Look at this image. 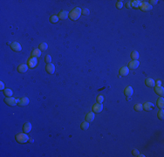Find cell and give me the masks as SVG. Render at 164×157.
Instances as JSON below:
<instances>
[{
	"instance_id": "19",
	"label": "cell",
	"mask_w": 164,
	"mask_h": 157,
	"mask_svg": "<svg viewBox=\"0 0 164 157\" xmlns=\"http://www.w3.org/2000/svg\"><path fill=\"white\" fill-rule=\"evenodd\" d=\"M94 120V112H89V113H86V120L90 122H92L93 120Z\"/></svg>"
},
{
	"instance_id": "6",
	"label": "cell",
	"mask_w": 164,
	"mask_h": 157,
	"mask_svg": "<svg viewBox=\"0 0 164 157\" xmlns=\"http://www.w3.org/2000/svg\"><path fill=\"white\" fill-rule=\"evenodd\" d=\"M93 112L94 113H99L102 112L103 110V105L102 104H100V103H96V104H94L93 106Z\"/></svg>"
},
{
	"instance_id": "21",
	"label": "cell",
	"mask_w": 164,
	"mask_h": 157,
	"mask_svg": "<svg viewBox=\"0 0 164 157\" xmlns=\"http://www.w3.org/2000/svg\"><path fill=\"white\" fill-rule=\"evenodd\" d=\"M41 56V51L39 49H34V50L31 52V57H34V58H39V57Z\"/></svg>"
},
{
	"instance_id": "30",
	"label": "cell",
	"mask_w": 164,
	"mask_h": 157,
	"mask_svg": "<svg viewBox=\"0 0 164 157\" xmlns=\"http://www.w3.org/2000/svg\"><path fill=\"white\" fill-rule=\"evenodd\" d=\"M81 14L83 16H88L90 14V11H89V10L86 8L81 9Z\"/></svg>"
},
{
	"instance_id": "2",
	"label": "cell",
	"mask_w": 164,
	"mask_h": 157,
	"mask_svg": "<svg viewBox=\"0 0 164 157\" xmlns=\"http://www.w3.org/2000/svg\"><path fill=\"white\" fill-rule=\"evenodd\" d=\"M15 138H16V141H17L18 143L24 144L26 143V142H28L29 138L30 137H29L25 133H17Z\"/></svg>"
},
{
	"instance_id": "40",
	"label": "cell",
	"mask_w": 164,
	"mask_h": 157,
	"mask_svg": "<svg viewBox=\"0 0 164 157\" xmlns=\"http://www.w3.org/2000/svg\"><path fill=\"white\" fill-rule=\"evenodd\" d=\"M145 155H139V157H144Z\"/></svg>"
},
{
	"instance_id": "1",
	"label": "cell",
	"mask_w": 164,
	"mask_h": 157,
	"mask_svg": "<svg viewBox=\"0 0 164 157\" xmlns=\"http://www.w3.org/2000/svg\"><path fill=\"white\" fill-rule=\"evenodd\" d=\"M81 15V9L79 7H75L69 12V18L72 21H76L79 18Z\"/></svg>"
},
{
	"instance_id": "20",
	"label": "cell",
	"mask_w": 164,
	"mask_h": 157,
	"mask_svg": "<svg viewBox=\"0 0 164 157\" xmlns=\"http://www.w3.org/2000/svg\"><path fill=\"white\" fill-rule=\"evenodd\" d=\"M156 106L158 107V108L160 109H163L164 107V99L162 97L159 98L156 101Z\"/></svg>"
},
{
	"instance_id": "26",
	"label": "cell",
	"mask_w": 164,
	"mask_h": 157,
	"mask_svg": "<svg viewBox=\"0 0 164 157\" xmlns=\"http://www.w3.org/2000/svg\"><path fill=\"white\" fill-rule=\"evenodd\" d=\"M47 48H48V46H47V44L46 43H41L39 46V49L41 52H45V51L47 50Z\"/></svg>"
},
{
	"instance_id": "12",
	"label": "cell",
	"mask_w": 164,
	"mask_h": 157,
	"mask_svg": "<svg viewBox=\"0 0 164 157\" xmlns=\"http://www.w3.org/2000/svg\"><path fill=\"white\" fill-rule=\"evenodd\" d=\"M46 70L49 74H53L55 72V65L52 63L47 64L46 66Z\"/></svg>"
},
{
	"instance_id": "22",
	"label": "cell",
	"mask_w": 164,
	"mask_h": 157,
	"mask_svg": "<svg viewBox=\"0 0 164 157\" xmlns=\"http://www.w3.org/2000/svg\"><path fill=\"white\" fill-rule=\"evenodd\" d=\"M142 1H140V0H133V1H131L132 3V7L133 8H139L141 4Z\"/></svg>"
},
{
	"instance_id": "18",
	"label": "cell",
	"mask_w": 164,
	"mask_h": 157,
	"mask_svg": "<svg viewBox=\"0 0 164 157\" xmlns=\"http://www.w3.org/2000/svg\"><path fill=\"white\" fill-rule=\"evenodd\" d=\"M145 84L148 87H155V81L154 80L153 78H148L145 80Z\"/></svg>"
},
{
	"instance_id": "33",
	"label": "cell",
	"mask_w": 164,
	"mask_h": 157,
	"mask_svg": "<svg viewBox=\"0 0 164 157\" xmlns=\"http://www.w3.org/2000/svg\"><path fill=\"white\" fill-rule=\"evenodd\" d=\"M132 154H133V156H139V155H140V152H139V150L138 149H133V151H132Z\"/></svg>"
},
{
	"instance_id": "34",
	"label": "cell",
	"mask_w": 164,
	"mask_h": 157,
	"mask_svg": "<svg viewBox=\"0 0 164 157\" xmlns=\"http://www.w3.org/2000/svg\"><path fill=\"white\" fill-rule=\"evenodd\" d=\"M116 7L117 9H121L123 7V3L122 1H118V2L116 3Z\"/></svg>"
},
{
	"instance_id": "23",
	"label": "cell",
	"mask_w": 164,
	"mask_h": 157,
	"mask_svg": "<svg viewBox=\"0 0 164 157\" xmlns=\"http://www.w3.org/2000/svg\"><path fill=\"white\" fill-rule=\"evenodd\" d=\"M4 94H5L6 97H11L12 94H13V92L11 91L10 88H5V89L4 90Z\"/></svg>"
},
{
	"instance_id": "9",
	"label": "cell",
	"mask_w": 164,
	"mask_h": 157,
	"mask_svg": "<svg viewBox=\"0 0 164 157\" xmlns=\"http://www.w3.org/2000/svg\"><path fill=\"white\" fill-rule=\"evenodd\" d=\"M29 102H30V100H29V99L27 97H23V98L19 99L18 105L19 107H25V106H27L29 104Z\"/></svg>"
},
{
	"instance_id": "31",
	"label": "cell",
	"mask_w": 164,
	"mask_h": 157,
	"mask_svg": "<svg viewBox=\"0 0 164 157\" xmlns=\"http://www.w3.org/2000/svg\"><path fill=\"white\" fill-rule=\"evenodd\" d=\"M97 103H100V104H102L103 101H104V97H103L102 95H99L98 97H97Z\"/></svg>"
},
{
	"instance_id": "16",
	"label": "cell",
	"mask_w": 164,
	"mask_h": 157,
	"mask_svg": "<svg viewBox=\"0 0 164 157\" xmlns=\"http://www.w3.org/2000/svg\"><path fill=\"white\" fill-rule=\"evenodd\" d=\"M31 130V124L30 122H25L23 126V131H24V133H30Z\"/></svg>"
},
{
	"instance_id": "5",
	"label": "cell",
	"mask_w": 164,
	"mask_h": 157,
	"mask_svg": "<svg viewBox=\"0 0 164 157\" xmlns=\"http://www.w3.org/2000/svg\"><path fill=\"white\" fill-rule=\"evenodd\" d=\"M11 48L12 49V51L17 52H21V50H22V46H21V45L18 42H12V43H11Z\"/></svg>"
},
{
	"instance_id": "37",
	"label": "cell",
	"mask_w": 164,
	"mask_h": 157,
	"mask_svg": "<svg viewBox=\"0 0 164 157\" xmlns=\"http://www.w3.org/2000/svg\"><path fill=\"white\" fill-rule=\"evenodd\" d=\"M155 86H162V80L158 79V80L155 81Z\"/></svg>"
},
{
	"instance_id": "4",
	"label": "cell",
	"mask_w": 164,
	"mask_h": 157,
	"mask_svg": "<svg viewBox=\"0 0 164 157\" xmlns=\"http://www.w3.org/2000/svg\"><path fill=\"white\" fill-rule=\"evenodd\" d=\"M37 64H38V59L37 58H34V57H31L30 59H28V62H27V65L30 68L33 69V68H35L37 66Z\"/></svg>"
},
{
	"instance_id": "7",
	"label": "cell",
	"mask_w": 164,
	"mask_h": 157,
	"mask_svg": "<svg viewBox=\"0 0 164 157\" xmlns=\"http://www.w3.org/2000/svg\"><path fill=\"white\" fill-rule=\"evenodd\" d=\"M139 8H140L142 11H150L151 9H152V6H151L148 2H141V4Z\"/></svg>"
},
{
	"instance_id": "14",
	"label": "cell",
	"mask_w": 164,
	"mask_h": 157,
	"mask_svg": "<svg viewBox=\"0 0 164 157\" xmlns=\"http://www.w3.org/2000/svg\"><path fill=\"white\" fill-rule=\"evenodd\" d=\"M28 67H29L28 65H26V64H21V65H18V71L20 72V73H24V72H27Z\"/></svg>"
},
{
	"instance_id": "38",
	"label": "cell",
	"mask_w": 164,
	"mask_h": 157,
	"mask_svg": "<svg viewBox=\"0 0 164 157\" xmlns=\"http://www.w3.org/2000/svg\"><path fill=\"white\" fill-rule=\"evenodd\" d=\"M0 89H1V90H5V84H4L2 81L0 82Z\"/></svg>"
},
{
	"instance_id": "32",
	"label": "cell",
	"mask_w": 164,
	"mask_h": 157,
	"mask_svg": "<svg viewBox=\"0 0 164 157\" xmlns=\"http://www.w3.org/2000/svg\"><path fill=\"white\" fill-rule=\"evenodd\" d=\"M51 61H52V57H51L50 55H46V56L45 57V62H46V64H50Z\"/></svg>"
},
{
	"instance_id": "39",
	"label": "cell",
	"mask_w": 164,
	"mask_h": 157,
	"mask_svg": "<svg viewBox=\"0 0 164 157\" xmlns=\"http://www.w3.org/2000/svg\"><path fill=\"white\" fill-rule=\"evenodd\" d=\"M28 142H30V143H32V142H34V140H33V139H31V138H29Z\"/></svg>"
},
{
	"instance_id": "11",
	"label": "cell",
	"mask_w": 164,
	"mask_h": 157,
	"mask_svg": "<svg viewBox=\"0 0 164 157\" xmlns=\"http://www.w3.org/2000/svg\"><path fill=\"white\" fill-rule=\"evenodd\" d=\"M124 94H125V95L127 97V100H129V98L133 94V88H132L131 86H127L124 90Z\"/></svg>"
},
{
	"instance_id": "29",
	"label": "cell",
	"mask_w": 164,
	"mask_h": 157,
	"mask_svg": "<svg viewBox=\"0 0 164 157\" xmlns=\"http://www.w3.org/2000/svg\"><path fill=\"white\" fill-rule=\"evenodd\" d=\"M134 110L137 112H140L141 111L142 109H143V107H142V104H140V103H137V104L134 105Z\"/></svg>"
},
{
	"instance_id": "35",
	"label": "cell",
	"mask_w": 164,
	"mask_h": 157,
	"mask_svg": "<svg viewBox=\"0 0 164 157\" xmlns=\"http://www.w3.org/2000/svg\"><path fill=\"white\" fill-rule=\"evenodd\" d=\"M148 2H149L148 4H150L151 6H153V5H155V4H157L158 1H157V0H150V1H148Z\"/></svg>"
},
{
	"instance_id": "15",
	"label": "cell",
	"mask_w": 164,
	"mask_h": 157,
	"mask_svg": "<svg viewBox=\"0 0 164 157\" xmlns=\"http://www.w3.org/2000/svg\"><path fill=\"white\" fill-rule=\"evenodd\" d=\"M154 104L152 102H145L144 104L142 105V107L144 109L145 111H150L154 108Z\"/></svg>"
},
{
	"instance_id": "13",
	"label": "cell",
	"mask_w": 164,
	"mask_h": 157,
	"mask_svg": "<svg viewBox=\"0 0 164 157\" xmlns=\"http://www.w3.org/2000/svg\"><path fill=\"white\" fill-rule=\"evenodd\" d=\"M119 73H120V76L122 77L127 76V74L129 73V68L127 67V66H122V67L120 69V71H119Z\"/></svg>"
},
{
	"instance_id": "8",
	"label": "cell",
	"mask_w": 164,
	"mask_h": 157,
	"mask_svg": "<svg viewBox=\"0 0 164 157\" xmlns=\"http://www.w3.org/2000/svg\"><path fill=\"white\" fill-rule=\"evenodd\" d=\"M139 65H140L139 60H132L128 63V66L127 67L131 70H135L139 67Z\"/></svg>"
},
{
	"instance_id": "28",
	"label": "cell",
	"mask_w": 164,
	"mask_h": 157,
	"mask_svg": "<svg viewBox=\"0 0 164 157\" xmlns=\"http://www.w3.org/2000/svg\"><path fill=\"white\" fill-rule=\"evenodd\" d=\"M157 117L159 120H163V118H164V111H163V109H161V110H159L157 113Z\"/></svg>"
},
{
	"instance_id": "10",
	"label": "cell",
	"mask_w": 164,
	"mask_h": 157,
	"mask_svg": "<svg viewBox=\"0 0 164 157\" xmlns=\"http://www.w3.org/2000/svg\"><path fill=\"white\" fill-rule=\"evenodd\" d=\"M155 93L156 94H158L159 96H161V97H162V96L164 95V88H163V86H155Z\"/></svg>"
},
{
	"instance_id": "17",
	"label": "cell",
	"mask_w": 164,
	"mask_h": 157,
	"mask_svg": "<svg viewBox=\"0 0 164 157\" xmlns=\"http://www.w3.org/2000/svg\"><path fill=\"white\" fill-rule=\"evenodd\" d=\"M58 17H59V19H61V20L66 19V18L69 17V13H68V11H61L59 13Z\"/></svg>"
},
{
	"instance_id": "36",
	"label": "cell",
	"mask_w": 164,
	"mask_h": 157,
	"mask_svg": "<svg viewBox=\"0 0 164 157\" xmlns=\"http://www.w3.org/2000/svg\"><path fill=\"white\" fill-rule=\"evenodd\" d=\"M126 7H127V8H129V9L132 8V3H131V1H128V2L126 4Z\"/></svg>"
},
{
	"instance_id": "27",
	"label": "cell",
	"mask_w": 164,
	"mask_h": 157,
	"mask_svg": "<svg viewBox=\"0 0 164 157\" xmlns=\"http://www.w3.org/2000/svg\"><path fill=\"white\" fill-rule=\"evenodd\" d=\"M59 17H58V15H52L50 17V22L51 23H53V24H55V23H58V21H59Z\"/></svg>"
},
{
	"instance_id": "24",
	"label": "cell",
	"mask_w": 164,
	"mask_h": 157,
	"mask_svg": "<svg viewBox=\"0 0 164 157\" xmlns=\"http://www.w3.org/2000/svg\"><path fill=\"white\" fill-rule=\"evenodd\" d=\"M139 57H140V55H139L138 52H136V51H133L131 52V58L133 59V60H138Z\"/></svg>"
},
{
	"instance_id": "25",
	"label": "cell",
	"mask_w": 164,
	"mask_h": 157,
	"mask_svg": "<svg viewBox=\"0 0 164 157\" xmlns=\"http://www.w3.org/2000/svg\"><path fill=\"white\" fill-rule=\"evenodd\" d=\"M88 127H89V122L88 121H84L81 123L80 125V128L82 129V130H86V129H88Z\"/></svg>"
},
{
	"instance_id": "3",
	"label": "cell",
	"mask_w": 164,
	"mask_h": 157,
	"mask_svg": "<svg viewBox=\"0 0 164 157\" xmlns=\"http://www.w3.org/2000/svg\"><path fill=\"white\" fill-rule=\"evenodd\" d=\"M18 101H19V99H15L13 98L12 96L11 97H6L5 99V102L6 103L8 106H11V107H14L16 105L18 104Z\"/></svg>"
}]
</instances>
